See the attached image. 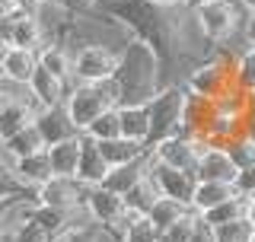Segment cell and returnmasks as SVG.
<instances>
[{"label": "cell", "instance_id": "6da1fadb", "mask_svg": "<svg viewBox=\"0 0 255 242\" xmlns=\"http://www.w3.org/2000/svg\"><path fill=\"white\" fill-rule=\"evenodd\" d=\"M122 102H125L122 83H118L115 77H109V80H99V83H74L67 90L64 109H67L70 121L77 124V131L83 134L86 127L102 115V112L118 109Z\"/></svg>", "mask_w": 255, "mask_h": 242}, {"label": "cell", "instance_id": "7a4b0ae2", "mask_svg": "<svg viewBox=\"0 0 255 242\" xmlns=\"http://www.w3.org/2000/svg\"><path fill=\"white\" fill-rule=\"evenodd\" d=\"M191 16L211 45H230L236 35H243L249 10L239 0H211V3H201L198 10H191Z\"/></svg>", "mask_w": 255, "mask_h": 242}, {"label": "cell", "instance_id": "3957f363", "mask_svg": "<svg viewBox=\"0 0 255 242\" xmlns=\"http://www.w3.org/2000/svg\"><path fill=\"white\" fill-rule=\"evenodd\" d=\"M86 211H90L96 227L115 230L118 236L125 233V227H131V223L140 217V214H134L131 207H128L125 195L106 188V185H93V188H86Z\"/></svg>", "mask_w": 255, "mask_h": 242}, {"label": "cell", "instance_id": "277c9868", "mask_svg": "<svg viewBox=\"0 0 255 242\" xmlns=\"http://www.w3.org/2000/svg\"><path fill=\"white\" fill-rule=\"evenodd\" d=\"M147 106H150V140H147V147H153L156 140H163V137L182 131L185 90H179V86H172V90H159Z\"/></svg>", "mask_w": 255, "mask_h": 242}, {"label": "cell", "instance_id": "5b68a950", "mask_svg": "<svg viewBox=\"0 0 255 242\" xmlns=\"http://www.w3.org/2000/svg\"><path fill=\"white\" fill-rule=\"evenodd\" d=\"M118 58L122 54L102 42H80V48L74 51V83H99V80L115 77Z\"/></svg>", "mask_w": 255, "mask_h": 242}, {"label": "cell", "instance_id": "8992f818", "mask_svg": "<svg viewBox=\"0 0 255 242\" xmlns=\"http://www.w3.org/2000/svg\"><path fill=\"white\" fill-rule=\"evenodd\" d=\"M211 147L204 137H188V134H169L163 140H156L150 153H153L156 163L169 166V169H182V172H191L195 175V166H198V156L201 150Z\"/></svg>", "mask_w": 255, "mask_h": 242}, {"label": "cell", "instance_id": "52a82bcc", "mask_svg": "<svg viewBox=\"0 0 255 242\" xmlns=\"http://www.w3.org/2000/svg\"><path fill=\"white\" fill-rule=\"evenodd\" d=\"M86 188L80 179H67V175H51L42 188L32 191V201L45 207H61V211H74V207L86 204Z\"/></svg>", "mask_w": 255, "mask_h": 242}, {"label": "cell", "instance_id": "ba28073f", "mask_svg": "<svg viewBox=\"0 0 255 242\" xmlns=\"http://www.w3.org/2000/svg\"><path fill=\"white\" fill-rule=\"evenodd\" d=\"M236 175H239V166H236V159L230 156L227 147H204L201 150L198 166H195V179L198 182H227V185H236Z\"/></svg>", "mask_w": 255, "mask_h": 242}, {"label": "cell", "instance_id": "9c48e42d", "mask_svg": "<svg viewBox=\"0 0 255 242\" xmlns=\"http://www.w3.org/2000/svg\"><path fill=\"white\" fill-rule=\"evenodd\" d=\"M150 175H153V182H156V188H159L163 198H175V201H182V204H191V195H195V185H198V179L191 172L169 169V166H163V163L153 159Z\"/></svg>", "mask_w": 255, "mask_h": 242}, {"label": "cell", "instance_id": "30bf717a", "mask_svg": "<svg viewBox=\"0 0 255 242\" xmlns=\"http://www.w3.org/2000/svg\"><path fill=\"white\" fill-rule=\"evenodd\" d=\"M109 163H106V156H102V150H99V143L93 140L90 134H83V147H80V166H77V179L83 182V185H102L106 182V175H109Z\"/></svg>", "mask_w": 255, "mask_h": 242}, {"label": "cell", "instance_id": "8fae6325", "mask_svg": "<svg viewBox=\"0 0 255 242\" xmlns=\"http://www.w3.org/2000/svg\"><path fill=\"white\" fill-rule=\"evenodd\" d=\"M10 45L26 48V51H42L48 45V29L38 16H13L10 26Z\"/></svg>", "mask_w": 255, "mask_h": 242}, {"label": "cell", "instance_id": "7c38bea8", "mask_svg": "<svg viewBox=\"0 0 255 242\" xmlns=\"http://www.w3.org/2000/svg\"><path fill=\"white\" fill-rule=\"evenodd\" d=\"M35 124H38V131H42V137H45L48 147H51V143H58V140H67V137H77V134H80L64 106L42 109V112L35 115Z\"/></svg>", "mask_w": 255, "mask_h": 242}, {"label": "cell", "instance_id": "4fadbf2b", "mask_svg": "<svg viewBox=\"0 0 255 242\" xmlns=\"http://www.w3.org/2000/svg\"><path fill=\"white\" fill-rule=\"evenodd\" d=\"M80 147H83V134L51 143V147L45 150V153H48V163H51V175H67V179H77Z\"/></svg>", "mask_w": 255, "mask_h": 242}, {"label": "cell", "instance_id": "5bb4252c", "mask_svg": "<svg viewBox=\"0 0 255 242\" xmlns=\"http://www.w3.org/2000/svg\"><path fill=\"white\" fill-rule=\"evenodd\" d=\"M67 90H70V86L64 83V80L51 77V74H48V70H42V67H38L35 74H32V80H29V93H32V99L38 102V109L64 106V99H67Z\"/></svg>", "mask_w": 255, "mask_h": 242}, {"label": "cell", "instance_id": "9a60e30c", "mask_svg": "<svg viewBox=\"0 0 255 242\" xmlns=\"http://www.w3.org/2000/svg\"><path fill=\"white\" fill-rule=\"evenodd\" d=\"M13 175H16V182H19V188L32 195L35 188H42V185L51 179V163H48V153L42 150V153H32V156L16 159Z\"/></svg>", "mask_w": 255, "mask_h": 242}, {"label": "cell", "instance_id": "2e32d148", "mask_svg": "<svg viewBox=\"0 0 255 242\" xmlns=\"http://www.w3.org/2000/svg\"><path fill=\"white\" fill-rule=\"evenodd\" d=\"M38 67L48 70L51 77L64 80L67 86H74V51L64 42H48L42 51H38Z\"/></svg>", "mask_w": 255, "mask_h": 242}, {"label": "cell", "instance_id": "e0dca14e", "mask_svg": "<svg viewBox=\"0 0 255 242\" xmlns=\"http://www.w3.org/2000/svg\"><path fill=\"white\" fill-rule=\"evenodd\" d=\"M102 150V156H106V163L115 169V166H128V163H137L140 156H147L150 147L140 140H134V137H112V140H96Z\"/></svg>", "mask_w": 255, "mask_h": 242}, {"label": "cell", "instance_id": "ac0fdd59", "mask_svg": "<svg viewBox=\"0 0 255 242\" xmlns=\"http://www.w3.org/2000/svg\"><path fill=\"white\" fill-rule=\"evenodd\" d=\"M150 169H153V153L140 156L137 163H128V166L109 169V175H106V182H102V185H106V188H112V191H118V195H128V191H131L140 179H147Z\"/></svg>", "mask_w": 255, "mask_h": 242}, {"label": "cell", "instance_id": "d6986e66", "mask_svg": "<svg viewBox=\"0 0 255 242\" xmlns=\"http://www.w3.org/2000/svg\"><path fill=\"white\" fill-rule=\"evenodd\" d=\"M118 115H122L125 137H134L140 143L150 140V106L147 102H125V106H118Z\"/></svg>", "mask_w": 255, "mask_h": 242}, {"label": "cell", "instance_id": "ffe728a7", "mask_svg": "<svg viewBox=\"0 0 255 242\" xmlns=\"http://www.w3.org/2000/svg\"><path fill=\"white\" fill-rule=\"evenodd\" d=\"M0 67H3L6 80H16V83H29L32 74L38 70V51H26V48H6L3 61H0Z\"/></svg>", "mask_w": 255, "mask_h": 242}, {"label": "cell", "instance_id": "44dd1931", "mask_svg": "<svg viewBox=\"0 0 255 242\" xmlns=\"http://www.w3.org/2000/svg\"><path fill=\"white\" fill-rule=\"evenodd\" d=\"M233 195H236V185H227V182H198L188 207L195 214H207V211H214L217 204H223V201H230Z\"/></svg>", "mask_w": 255, "mask_h": 242}, {"label": "cell", "instance_id": "7402d4cb", "mask_svg": "<svg viewBox=\"0 0 255 242\" xmlns=\"http://www.w3.org/2000/svg\"><path fill=\"white\" fill-rule=\"evenodd\" d=\"M35 106H29V102H6L3 112H0V143L10 140L13 134H19L26 124L35 121Z\"/></svg>", "mask_w": 255, "mask_h": 242}, {"label": "cell", "instance_id": "603a6c76", "mask_svg": "<svg viewBox=\"0 0 255 242\" xmlns=\"http://www.w3.org/2000/svg\"><path fill=\"white\" fill-rule=\"evenodd\" d=\"M3 147H6V153H10L13 159H22V156H32V153L48 150V143H45L42 131H38V124L32 121V124H26L19 134H13L10 140H3Z\"/></svg>", "mask_w": 255, "mask_h": 242}, {"label": "cell", "instance_id": "cb8c5ba5", "mask_svg": "<svg viewBox=\"0 0 255 242\" xmlns=\"http://www.w3.org/2000/svg\"><path fill=\"white\" fill-rule=\"evenodd\" d=\"M249 207H252V195H243V191H236L230 201H223L217 204L214 211L201 214L211 227H217V223H230V220H243V217H249Z\"/></svg>", "mask_w": 255, "mask_h": 242}, {"label": "cell", "instance_id": "d4e9b609", "mask_svg": "<svg viewBox=\"0 0 255 242\" xmlns=\"http://www.w3.org/2000/svg\"><path fill=\"white\" fill-rule=\"evenodd\" d=\"M188 211H191L188 204H182V201H175V198H163V195H159V198H156V204L150 207L147 220L153 223L159 233H163V230H169L175 220H182V217H185Z\"/></svg>", "mask_w": 255, "mask_h": 242}, {"label": "cell", "instance_id": "484cf974", "mask_svg": "<svg viewBox=\"0 0 255 242\" xmlns=\"http://www.w3.org/2000/svg\"><path fill=\"white\" fill-rule=\"evenodd\" d=\"M156 198H159V188H156L153 175H147V179H140V182H137V185H134V188H131V191L125 195L128 207H131L134 214H140V217H147V214H150V207L156 204Z\"/></svg>", "mask_w": 255, "mask_h": 242}, {"label": "cell", "instance_id": "4316f807", "mask_svg": "<svg viewBox=\"0 0 255 242\" xmlns=\"http://www.w3.org/2000/svg\"><path fill=\"white\" fill-rule=\"evenodd\" d=\"M83 134H90L93 140H112V137H122V115H118V109L102 112V115L96 118Z\"/></svg>", "mask_w": 255, "mask_h": 242}, {"label": "cell", "instance_id": "83f0119b", "mask_svg": "<svg viewBox=\"0 0 255 242\" xmlns=\"http://www.w3.org/2000/svg\"><path fill=\"white\" fill-rule=\"evenodd\" d=\"M252 220L243 217V220H230V223H217L214 227V239L217 242H249L252 236Z\"/></svg>", "mask_w": 255, "mask_h": 242}, {"label": "cell", "instance_id": "f1b7e54d", "mask_svg": "<svg viewBox=\"0 0 255 242\" xmlns=\"http://www.w3.org/2000/svg\"><path fill=\"white\" fill-rule=\"evenodd\" d=\"M122 242H159V230L147 220V217H137L131 227H125Z\"/></svg>", "mask_w": 255, "mask_h": 242}, {"label": "cell", "instance_id": "f546056e", "mask_svg": "<svg viewBox=\"0 0 255 242\" xmlns=\"http://www.w3.org/2000/svg\"><path fill=\"white\" fill-rule=\"evenodd\" d=\"M195 211H188L182 220H175L169 230H163L159 233V242H188L191 239V230H195Z\"/></svg>", "mask_w": 255, "mask_h": 242}, {"label": "cell", "instance_id": "4dcf8cb0", "mask_svg": "<svg viewBox=\"0 0 255 242\" xmlns=\"http://www.w3.org/2000/svg\"><path fill=\"white\" fill-rule=\"evenodd\" d=\"M16 239H19V242H54V239L48 236L42 227H38L35 220H32V217H29L26 223H22L19 230H16Z\"/></svg>", "mask_w": 255, "mask_h": 242}, {"label": "cell", "instance_id": "1f68e13d", "mask_svg": "<svg viewBox=\"0 0 255 242\" xmlns=\"http://www.w3.org/2000/svg\"><path fill=\"white\" fill-rule=\"evenodd\" d=\"M188 242H217V239H214V227L204 220L201 214L195 217V230H191V239Z\"/></svg>", "mask_w": 255, "mask_h": 242}, {"label": "cell", "instance_id": "d6a6232c", "mask_svg": "<svg viewBox=\"0 0 255 242\" xmlns=\"http://www.w3.org/2000/svg\"><path fill=\"white\" fill-rule=\"evenodd\" d=\"M236 191H243V195H255V166L239 169V175H236Z\"/></svg>", "mask_w": 255, "mask_h": 242}, {"label": "cell", "instance_id": "836d02e7", "mask_svg": "<svg viewBox=\"0 0 255 242\" xmlns=\"http://www.w3.org/2000/svg\"><path fill=\"white\" fill-rule=\"evenodd\" d=\"M45 0H16V16H42Z\"/></svg>", "mask_w": 255, "mask_h": 242}, {"label": "cell", "instance_id": "e575fe53", "mask_svg": "<svg viewBox=\"0 0 255 242\" xmlns=\"http://www.w3.org/2000/svg\"><path fill=\"white\" fill-rule=\"evenodd\" d=\"M147 3L156 10H179V6H185V0H147Z\"/></svg>", "mask_w": 255, "mask_h": 242}, {"label": "cell", "instance_id": "d590c367", "mask_svg": "<svg viewBox=\"0 0 255 242\" xmlns=\"http://www.w3.org/2000/svg\"><path fill=\"white\" fill-rule=\"evenodd\" d=\"M243 38L255 45V16H249V19H246V26H243Z\"/></svg>", "mask_w": 255, "mask_h": 242}, {"label": "cell", "instance_id": "8d00e7d4", "mask_svg": "<svg viewBox=\"0 0 255 242\" xmlns=\"http://www.w3.org/2000/svg\"><path fill=\"white\" fill-rule=\"evenodd\" d=\"M0 16H16V0H0Z\"/></svg>", "mask_w": 255, "mask_h": 242}, {"label": "cell", "instance_id": "74e56055", "mask_svg": "<svg viewBox=\"0 0 255 242\" xmlns=\"http://www.w3.org/2000/svg\"><path fill=\"white\" fill-rule=\"evenodd\" d=\"M201 3H211V0H185V10H198Z\"/></svg>", "mask_w": 255, "mask_h": 242}, {"label": "cell", "instance_id": "f35d334b", "mask_svg": "<svg viewBox=\"0 0 255 242\" xmlns=\"http://www.w3.org/2000/svg\"><path fill=\"white\" fill-rule=\"evenodd\" d=\"M0 242H19V239H16V233H6L3 230V233H0Z\"/></svg>", "mask_w": 255, "mask_h": 242}, {"label": "cell", "instance_id": "ab89813d", "mask_svg": "<svg viewBox=\"0 0 255 242\" xmlns=\"http://www.w3.org/2000/svg\"><path fill=\"white\" fill-rule=\"evenodd\" d=\"M239 3H243L246 10H249V16H255V0H239Z\"/></svg>", "mask_w": 255, "mask_h": 242}, {"label": "cell", "instance_id": "60d3db41", "mask_svg": "<svg viewBox=\"0 0 255 242\" xmlns=\"http://www.w3.org/2000/svg\"><path fill=\"white\" fill-rule=\"evenodd\" d=\"M6 48H10V42H6V38H0V61H3V54H6Z\"/></svg>", "mask_w": 255, "mask_h": 242}, {"label": "cell", "instance_id": "b9f144b4", "mask_svg": "<svg viewBox=\"0 0 255 242\" xmlns=\"http://www.w3.org/2000/svg\"><path fill=\"white\" fill-rule=\"evenodd\" d=\"M249 220H252V227H255V195H252V207H249Z\"/></svg>", "mask_w": 255, "mask_h": 242}, {"label": "cell", "instance_id": "7bdbcfd3", "mask_svg": "<svg viewBox=\"0 0 255 242\" xmlns=\"http://www.w3.org/2000/svg\"><path fill=\"white\" fill-rule=\"evenodd\" d=\"M6 102H10V99H6V96L0 93V112H3V106H6Z\"/></svg>", "mask_w": 255, "mask_h": 242}, {"label": "cell", "instance_id": "ee69618b", "mask_svg": "<svg viewBox=\"0 0 255 242\" xmlns=\"http://www.w3.org/2000/svg\"><path fill=\"white\" fill-rule=\"evenodd\" d=\"M249 242H255V230H252V236H249Z\"/></svg>", "mask_w": 255, "mask_h": 242}, {"label": "cell", "instance_id": "f6af8a7d", "mask_svg": "<svg viewBox=\"0 0 255 242\" xmlns=\"http://www.w3.org/2000/svg\"><path fill=\"white\" fill-rule=\"evenodd\" d=\"M3 77H6V74H3V67H0V80H3Z\"/></svg>", "mask_w": 255, "mask_h": 242}, {"label": "cell", "instance_id": "bcb514c9", "mask_svg": "<svg viewBox=\"0 0 255 242\" xmlns=\"http://www.w3.org/2000/svg\"><path fill=\"white\" fill-rule=\"evenodd\" d=\"M45 3H58V0H45Z\"/></svg>", "mask_w": 255, "mask_h": 242}]
</instances>
